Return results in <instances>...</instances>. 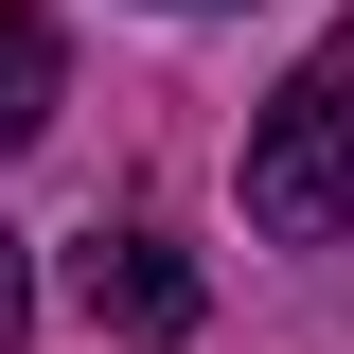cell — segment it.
Wrapping results in <instances>:
<instances>
[{
  "mask_svg": "<svg viewBox=\"0 0 354 354\" xmlns=\"http://www.w3.org/2000/svg\"><path fill=\"white\" fill-rule=\"evenodd\" d=\"M248 230L266 248H337L354 230V36L266 88V124H248Z\"/></svg>",
  "mask_w": 354,
  "mask_h": 354,
  "instance_id": "obj_1",
  "label": "cell"
},
{
  "mask_svg": "<svg viewBox=\"0 0 354 354\" xmlns=\"http://www.w3.org/2000/svg\"><path fill=\"white\" fill-rule=\"evenodd\" d=\"M0 354H36V283H18V230H0Z\"/></svg>",
  "mask_w": 354,
  "mask_h": 354,
  "instance_id": "obj_4",
  "label": "cell"
},
{
  "mask_svg": "<svg viewBox=\"0 0 354 354\" xmlns=\"http://www.w3.org/2000/svg\"><path fill=\"white\" fill-rule=\"evenodd\" d=\"M53 88H71L53 18H36V0H0V142H36V124H53Z\"/></svg>",
  "mask_w": 354,
  "mask_h": 354,
  "instance_id": "obj_3",
  "label": "cell"
},
{
  "mask_svg": "<svg viewBox=\"0 0 354 354\" xmlns=\"http://www.w3.org/2000/svg\"><path fill=\"white\" fill-rule=\"evenodd\" d=\"M71 301L106 319V337L160 354V337H195V266H177L160 230H88V248H71Z\"/></svg>",
  "mask_w": 354,
  "mask_h": 354,
  "instance_id": "obj_2",
  "label": "cell"
}]
</instances>
